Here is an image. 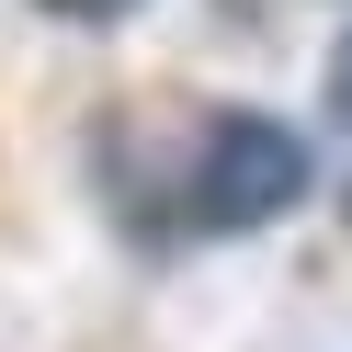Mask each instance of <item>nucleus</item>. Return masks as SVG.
Returning <instances> with one entry per match:
<instances>
[{
    "label": "nucleus",
    "mask_w": 352,
    "mask_h": 352,
    "mask_svg": "<svg viewBox=\"0 0 352 352\" xmlns=\"http://www.w3.org/2000/svg\"><path fill=\"white\" fill-rule=\"evenodd\" d=\"M284 205H307V137L284 114H205V125H193L182 193H170V228H182V239L273 228Z\"/></svg>",
    "instance_id": "f257e3e1"
},
{
    "label": "nucleus",
    "mask_w": 352,
    "mask_h": 352,
    "mask_svg": "<svg viewBox=\"0 0 352 352\" xmlns=\"http://www.w3.org/2000/svg\"><path fill=\"white\" fill-rule=\"evenodd\" d=\"M57 23H125V12H137V0H46Z\"/></svg>",
    "instance_id": "f03ea898"
},
{
    "label": "nucleus",
    "mask_w": 352,
    "mask_h": 352,
    "mask_svg": "<svg viewBox=\"0 0 352 352\" xmlns=\"http://www.w3.org/2000/svg\"><path fill=\"white\" fill-rule=\"evenodd\" d=\"M329 114L352 125V34H341V57H329Z\"/></svg>",
    "instance_id": "7ed1b4c3"
}]
</instances>
